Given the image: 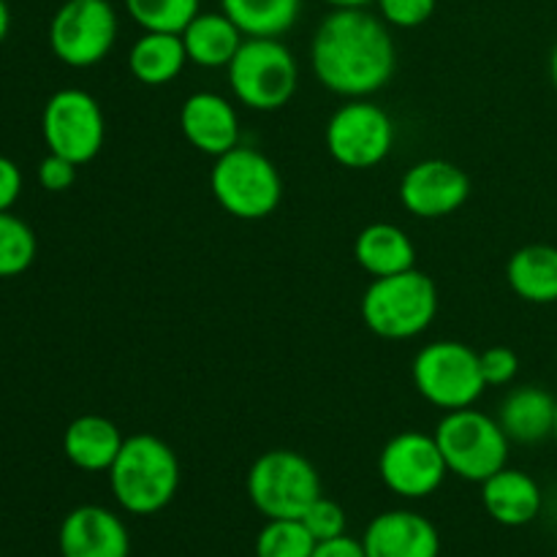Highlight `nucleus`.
<instances>
[{"mask_svg":"<svg viewBox=\"0 0 557 557\" xmlns=\"http://www.w3.org/2000/svg\"><path fill=\"white\" fill-rule=\"evenodd\" d=\"M0 557H3V555H0Z\"/></svg>","mask_w":557,"mask_h":557,"instance_id":"nucleus-38","label":"nucleus"},{"mask_svg":"<svg viewBox=\"0 0 557 557\" xmlns=\"http://www.w3.org/2000/svg\"><path fill=\"white\" fill-rule=\"evenodd\" d=\"M310 63L326 90L346 98L373 96L395 74L389 25L368 9H332L310 44Z\"/></svg>","mask_w":557,"mask_h":557,"instance_id":"nucleus-1","label":"nucleus"},{"mask_svg":"<svg viewBox=\"0 0 557 557\" xmlns=\"http://www.w3.org/2000/svg\"><path fill=\"white\" fill-rule=\"evenodd\" d=\"M188 63V52L180 33L145 30L134 41L128 54V69L141 85L161 87L177 79Z\"/></svg>","mask_w":557,"mask_h":557,"instance_id":"nucleus-23","label":"nucleus"},{"mask_svg":"<svg viewBox=\"0 0 557 557\" xmlns=\"http://www.w3.org/2000/svg\"><path fill=\"white\" fill-rule=\"evenodd\" d=\"M553 441L557 444V417H555V433H553Z\"/></svg>","mask_w":557,"mask_h":557,"instance_id":"nucleus-37","label":"nucleus"},{"mask_svg":"<svg viewBox=\"0 0 557 557\" xmlns=\"http://www.w3.org/2000/svg\"><path fill=\"white\" fill-rule=\"evenodd\" d=\"M315 539L302 520H267L256 536V557H310Z\"/></svg>","mask_w":557,"mask_h":557,"instance_id":"nucleus-27","label":"nucleus"},{"mask_svg":"<svg viewBox=\"0 0 557 557\" xmlns=\"http://www.w3.org/2000/svg\"><path fill=\"white\" fill-rule=\"evenodd\" d=\"M210 185L218 205L239 221H261L272 215L283 199L281 172L256 147L237 145L218 156Z\"/></svg>","mask_w":557,"mask_h":557,"instance_id":"nucleus-5","label":"nucleus"},{"mask_svg":"<svg viewBox=\"0 0 557 557\" xmlns=\"http://www.w3.org/2000/svg\"><path fill=\"white\" fill-rule=\"evenodd\" d=\"M433 435L449 473L466 482H487L509 462V435L504 433L498 419L476 411L473 406L446 411Z\"/></svg>","mask_w":557,"mask_h":557,"instance_id":"nucleus-4","label":"nucleus"},{"mask_svg":"<svg viewBox=\"0 0 557 557\" xmlns=\"http://www.w3.org/2000/svg\"><path fill=\"white\" fill-rule=\"evenodd\" d=\"M41 134L49 152L82 166L101 152L107 139V120L90 92L65 87L44 103Z\"/></svg>","mask_w":557,"mask_h":557,"instance_id":"nucleus-10","label":"nucleus"},{"mask_svg":"<svg viewBox=\"0 0 557 557\" xmlns=\"http://www.w3.org/2000/svg\"><path fill=\"white\" fill-rule=\"evenodd\" d=\"M38 183L49 194H63L76 183V163L63 156L49 152L41 163H38Z\"/></svg>","mask_w":557,"mask_h":557,"instance_id":"nucleus-31","label":"nucleus"},{"mask_svg":"<svg viewBox=\"0 0 557 557\" xmlns=\"http://www.w3.org/2000/svg\"><path fill=\"white\" fill-rule=\"evenodd\" d=\"M368 557H438V528L419 511L392 509L375 517L362 536Z\"/></svg>","mask_w":557,"mask_h":557,"instance_id":"nucleus-15","label":"nucleus"},{"mask_svg":"<svg viewBox=\"0 0 557 557\" xmlns=\"http://www.w3.org/2000/svg\"><path fill=\"white\" fill-rule=\"evenodd\" d=\"M482 504L498 525L522 528L536 520L544 495L536 479L528 476L525 471L500 468L487 482H482Z\"/></svg>","mask_w":557,"mask_h":557,"instance_id":"nucleus-17","label":"nucleus"},{"mask_svg":"<svg viewBox=\"0 0 557 557\" xmlns=\"http://www.w3.org/2000/svg\"><path fill=\"white\" fill-rule=\"evenodd\" d=\"M302 0H221V11L245 38H281L297 22Z\"/></svg>","mask_w":557,"mask_h":557,"instance_id":"nucleus-24","label":"nucleus"},{"mask_svg":"<svg viewBox=\"0 0 557 557\" xmlns=\"http://www.w3.org/2000/svg\"><path fill=\"white\" fill-rule=\"evenodd\" d=\"M125 438L117 424L98 413L76 417L63 433V455L85 473H103L112 468Z\"/></svg>","mask_w":557,"mask_h":557,"instance_id":"nucleus-19","label":"nucleus"},{"mask_svg":"<svg viewBox=\"0 0 557 557\" xmlns=\"http://www.w3.org/2000/svg\"><path fill=\"white\" fill-rule=\"evenodd\" d=\"M354 259L368 275L389 277L417 264V248L395 223H370L354 243Z\"/></svg>","mask_w":557,"mask_h":557,"instance_id":"nucleus-21","label":"nucleus"},{"mask_svg":"<svg viewBox=\"0 0 557 557\" xmlns=\"http://www.w3.org/2000/svg\"><path fill=\"white\" fill-rule=\"evenodd\" d=\"M381 20L392 27H419L433 16L435 0H375Z\"/></svg>","mask_w":557,"mask_h":557,"instance_id":"nucleus-29","label":"nucleus"},{"mask_svg":"<svg viewBox=\"0 0 557 557\" xmlns=\"http://www.w3.org/2000/svg\"><path fill=\"white\" fill-rule=\"evenodd\" d=\"M183 136L205 156H223L239 145L237 109L218 92H194L180 109Z\"/></svg>","mask_w":557,"mask_h":557,"instance_id":"nucleus-16","label":"nucleus"},{"mask_svg":"<svg viewBox=\"0 0 557 557\" xmlns=\"http://www.w3.org/2000/svg\"><path fill=\"white\" fill-rule=\"evenodd\" d=\"M482 379L487 386H506L520 373V357L506 346H493L479 354Z\"/></svg>","mask_w":557,"mask_h":557,"instance_id":"nucleus-30","label":"nucleus"},{"mask_svg":"<svg viewBox=\"0 0 557 557\" xmlns=\"http://www.w3.org/2000/svg\"><path fill=\"white\" fill-rule=\"evenodd\" d=\"M63 557H128L131 536L125 522L103 506H76L60 525Z\"/></svg>","mask_w":557,"mask_h":557,"instance_id":"nucleus-14","label":"nucleus"},{"mask_svg":"<svg viewBox=\"0 0 557 557\" xmlns=\"http://www.w3.org/2000/svg\"><path fill=\"white\" fill-rule=\"evenodd\" d=\"M381 482L395 495L408 500H419L433 495L444 484L446 468L441 446L435 435L422 430H406L389 438L379 457Z\"/></svg>","mask_w":557,"mask_h":557,"instance_id":"nucleus-12","label":"nucleus"},{"mask_svg":"<svg viewBox=\"0 0 557 557\" xmlns=\"http://www.w3.org/2000/svg\"><path fill=\"white\" fill-rule=\"evenodd\" d=\"M9 30H11V11H9V3L0 0V44L5 41Z\"/></svg>","mask_w":557,"mask_h":557,"instance_id":"nucleus-34","label":"nucleus"},{"mask_svg":"<svg viewBox=\"0 0 557 557\" xmlns=\"http://www.w3.org/2000/svg\"><path fill=\"white\" fill-rule=\"evenodd\" d=\"M117 41V14L109 0H65L49 22V47L71 69L98 65Z\"/></svg>","mask_w":557,"mask_h":557,"instance_id":"nucleus-9","label":"nucleus"},{"mask_svg":"<svg viewBox=\"0 0 557 557\" xmlns=\"http://www.w3.org/2000/svg\"><path fill=\"white\" fill-rule=\"evenodd\" d=\"M438 313V288L417 267L389 277H375L362 297V321L384 341L419 337Z\"/></svg>","mask_w":557,"mask_h":557,"instance_id":"nucleus-3","label":"nucleus"},{"mask_svg":"<svg viewBox=\"0 0 557 557\" xmlns=\"http://www.w3.org/2000/svg\"><path fill=\"white\" fill-rule=\"evenodd\" d=\"M471 196V180L444 158H428L419 161L403 174L400 201L411 215L417 218H446L455 215Z\"/></svg>","mask_w":557,"mask_h":557,"instance_id":"nucleus-13","label":"nucleus"},{"mask_svg":"<svg viewBox=\"0 0 557 557\" xmlns=\"http://www.w3.org/2000/svg\"><path fill=\"white\" fill-rule=\"evenodd\" d=\"M511 292L531 305L557 302V248L555 245H525L515 250L506 264Z\"/></svg>","mask_w":557,"mask_h":557,"instance_id":"nucleus-22","label":"nucleus"},{"mask_svg":"<svg viewBox=\"0 0 557 557\" xmlns=\"http://www.w3.org/2000/svg\"><path fill=\"white\" fill-rule=\"evenodd\" d=\"M125 9L141 30L183 33L201 11V0H125Z\"/></svg>","mask_w":557,"mask_h":557,"instance_id":"nucleus-25","label":"nucleus"},{"mask_svg":"<svg viewBox=\"0 0 557 557\" xmlns=\"http://www.w3.org/2000/svg\"><path fill=\"white\" fill-rule=\"evenodd\" d=\"M324 3H330L332 9H368L375 0H324Z\"/></svg>","mask_w":557,"mask_h":557,"instance_id":"nucleus-35","label":"nucleus"},{"mask_svg":"<svg viewBox=\"0 0 557 557\" xmlns=\"http://www.w3.org/2000/svg\"><path fill=\"white\" fill-rule=\"evenodd\" d=\"M248 498L267 520H299L321 498L319 471L294 449H270L250 466Z\"/></svg>","mask_w":557,"mask_h":557,"instance_id":"nucleus-7","label":"nucleus"},{"mask_svg":"<svg viewBox=\"0 0 557 557\" xmlns=\"http://www.w3.org/2000/svg\"><path fill=\"white\" fill-rule=\"evenodd\" d=\"M310 557H368L364 553V544L357 542L351 536H337V539H326V542H315V549Z\"/></svg>","mask_w":557,"mask_h":557,"instance_id":"nucleus-33","label":"nucleus"},{"mask_svg":"<svg viewBox=\"0 0 557 557\" xmlns=\"http://www.w3.org/2000/svg\"><path fill=\"white\" fill-rule=\"evenodd\" d=\"M112 495L128 515L150 517L166 509L180 490V460L166 441L156 435L125 438L109 468Z\"/></svg>","mask_w":557,"mask_h":557,"instance_id":"nucleus-2","label":"nucleus"},{"mask_svg":"<svg viewBox=\"0 0 557 557\" xmlns=\"http://www.w3.org/2000/svg\"><path fill=\"white\" fill-rule=\"evenodd\" d=\"M299 520L305 522L315 542H326V539H337L346 533V511L337 500L324 498V495L315 498Z\"/></svg>","mask_w":557,"mask_h":557,"instance_id":"nucleus-28","label":"nucleus"},{"mask_svg":"<svg viewBox=\"0 0 557 557\" xmlns=\"http://www.w3.org/2000/svg\"><path fill=\"white\" fill-rule=\"evenodd\" d=\"M411 379L419 395L441 411L471 408L484 395L479 354L457 341H435L417 354Z\"/></svg>","mask_w":557,"mask_h":557,"instance_id":"nucleus-8","label":"nucleus"},{"mask_svg":"<svg viewBox=\"0 0 557 557\" xmlns=\"http://www.w3.org/2000/svg\"><path fill=\"white\" fill-rule=\"evenodd\" d=\"M324 139L341 166L373 169L395 147V123L379 103L351 98L330 117Z\"/></svg>","mask_w":557,"mask_h":557,"instance_id":"nucleus-11","label":"nucleus"},{"mask_svg":"<svg viewBox=\"0 0 557 557\" xmlns=\"http://www.w3.org/2000/svg\"><path fill=\"white\" fill-rule=\"evenodd\" d=\"M22 194V172L11 158L0 156V212H11Z\"/></svg>","mask_w":557,"mask_h":557,"instance_id":"nucleus-32","label":"nucleus"},{"mask_svg":"<svg viewBox=\"0 0 557 557\" xmlns=\"http://www.w3.org/2000/svg\"><path fill=\"white\" fill-rule=\"evenodd\" d=\"M180 36L188 60L201 69H228L245 41L243 30L223 11H199Z\"/></svg>","mask_w":557,"mask_h":557,"instance_id":"nucleus-20","label":"nucleus"},{"mask_svg":"<svg viewBox=\"0 0 557 557\" xmlns=\"http://www.w3.org/2000/svg\"><path fill=\"white\" fill-rule=\"evenodd\" d=\"M228 82L239 103L256 112H275L297 92L299 65L281 38H245L228 63Z\"/></svg>","mask_w":557,"mask_h":557,"instance_id":"nucleus-6","label":"nucleus"},{"mask_svg":"<svg viewBox=\"0 0 557 557\" xmlns=\"http://www.w3.org/2000/svg\"><path fill=\"white\" fill-rule=\"evenodd\" d=\"M36 234L22 218L0 212V277H16L36 261Z\"/></svg>","mask_w":557,"mask_h":557,"instance_id":"nucleus-26","label":"nucleus"},{"mask_svg":"<svg viewBox=\"0 0 557 557\" xmlns=\"http://www.w3.org/2000/svg\"><path fill=\"white\" fill-rule=\"evenodd\" d=\"M557 417V400L542 386H515L504 397L498 411V422L509 441L515 444H542L553 438Z\"/></svg>","mask_w":557,"mask_h":557,"instance_id":"nucleus-18","label":"nucleus"},{"mask_svg":"<svg viewBox=\"0 0 557 557\" xmlns=\"http://www.w3.org/2000/svg\"><path fill=\"white\" fill-rule=\"evenodd\" d=\"M549 79H553V87L557 92V44H555L553 54H549Z\"/></svg>","mask_w":557,"mask_h":557,"instance_id":"nucleus-36","label":"nucleus"}]
</instances>
